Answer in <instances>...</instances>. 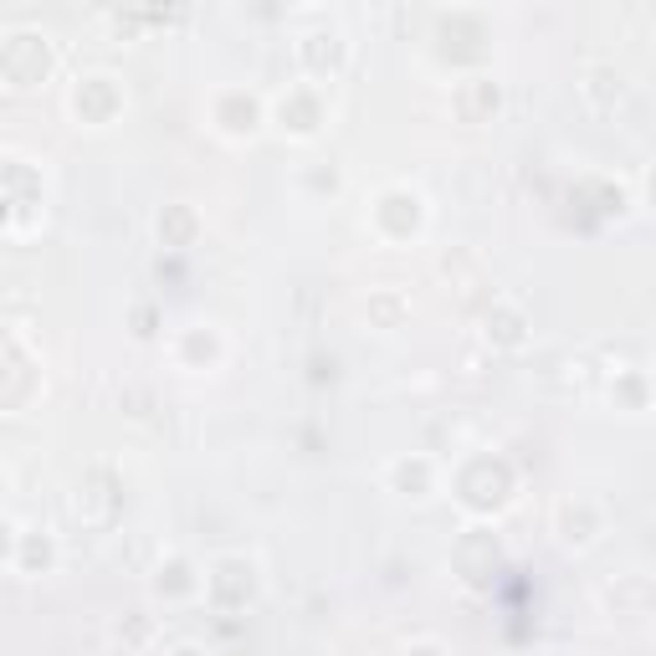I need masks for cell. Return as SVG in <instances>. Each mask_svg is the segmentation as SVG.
<instances>
[{
	"instance_id": "cell-4",
	"label": "cell",
	"mask_w": 656,
	"mask_h": 656,
	"mask_svg": "<svg viewBox=\"0 0 656 656\" xmlns=\"http://www.w3.org/2000/svg\"><path fill=\"white\" fill-rule=\"evenodd\" d=\"M390 482H395V492H405V498H411V462L390 467ZM416 488H420V498H426V488H431V462H420V457H416Z\"/></svg>"
},
{
	"instance_id": "cell-1",
	"label": "cell",
	"mask_w": 656,
	"mask_h": 656,
	"mask_svg": "<svg viewBox=\"0 0 656 656\" xmlns=\"http://www.w3.org/2000/svg\"><path fill=\"white\" fill-rule=\"evenodd\" d=\"M119 113H123L119 77H108V73L77 77V88H73V119L83 123V129H108Z\"/></svg>"
},
{
	"instance_id": "cell-2",
	"label": "cell",
	"mask_w": 656,
	"mask_h": 656,
	"mask_svg": "<svg viewBox=\"0 0 656 656\" xmlns=\"http://www.w3.org/2000/svg\"><path fill=\"white\" fill-rule=\"evenodd\" d=\"M318 123H324V98H318V83H298L287 88V98L277 103V129L293 139H314Z\"/></svg>"
},
{
	"instance_id": "cell-3",
	"label": "cell",
	"mask_w": 656,
	"mask_h": 656,
	"mask_svg": "<svg viewBox=\"0 0 656 656\" xmlns=\"http://www.w3.org/2000/svg\"><path fill=\"white\" fill-rule=\"evenodd\" d=\"M621 92H626V77H621V67H605V62H600V67H590V73H584V98H590L595 108H605L611 98L621 103Z\"/></svg>"
}]
</instances>
